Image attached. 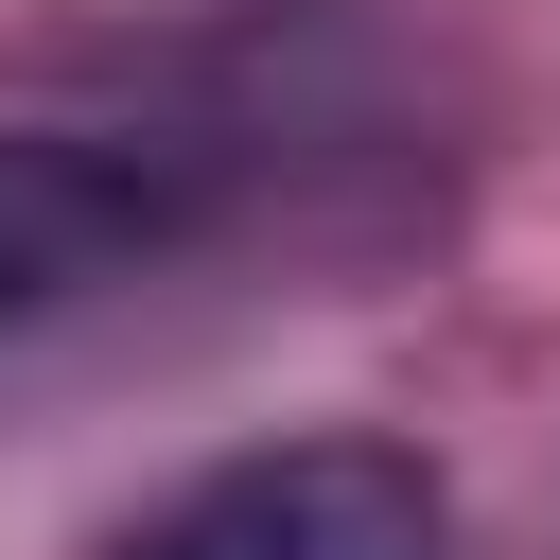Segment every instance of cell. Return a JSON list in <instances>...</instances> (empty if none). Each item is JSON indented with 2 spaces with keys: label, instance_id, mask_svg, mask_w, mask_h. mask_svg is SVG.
<instances>
[{
  "label": "cell",
  "instance_id": "obj_1",
  "mask_svg": "<svg viewBox=\"0 0 560 560\" xmlns=\"http://www.w3.org/2000/svg\"><path fill=\"white\" fill-rule=\"evenodd\" d=\"M122 560H455V508L402 438H262L192 472Z\"/></svg>",
  "mask_w": 560,
  "mask_h": 560
},
{
  "label": "cell",
  "instance_id": "obj_2",
  "mask_svg": "<svg viewBox=\"0 0 560 560\" xmlns=\"http://www.w3.org/2000/svg\"><path fill=\"white\" fill-rule=\"evenodd\" d=\"M88 210H70V175H35V158H0V298H35V262L70 245Z\"/></svg>",
  "mask_w": 560,
  "mask_h": 560
}]
</instances>
